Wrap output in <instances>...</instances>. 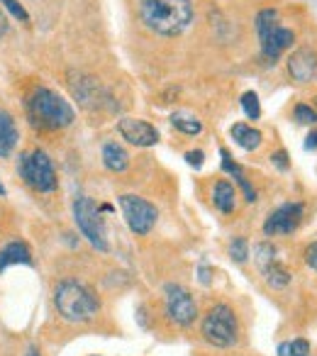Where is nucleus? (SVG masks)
<instances>
[{
	"label": "nucleus",
	"instance_id": "nucleus-1",
	"mask_svg": "<svg viewBox=\"0 0 317 356\" xmlns=\"http://www.w3.org/2000/svg\"><path fill=\"white\" fill-rule=\"evenodd\" d=\"M139 20L147 30L161 37H176L193 22L190 0H137Z\"/></svg>",
	"mask_w": 317,
	"mask_h": 356
},
{
	"label": "nucleus",
	"instance_id": "nucleus-2",
	"mask_svg": "<svg viewBox=\"0 0 317 356\" xmlns=\"http://www.w3.org/2000/svg\"><path fill=\"white\" fill-rule=\"evenodd\" d=\"M54 307L61 320L71 325H86L100 312V300L86 283L76 278H64L54 286Z\"/></svg>",
	"mask_w": 317,
	"mask_h": 356
},
{
	"label": "nucleus",
	"instance_id": "nucleus-3",
	"mask_svg": "<svg viewBox=\"0 0 317 356\" xmlns=\"http://www.w3.org/2000/svg\"><path fill=\"white\" fill-rule=\"evenodd\" d=\"M27 115H30L32 124L42 129H64L74 124L76 113L71 103L59 95L56 90L47 88V86H37L27 98Z\"/></svg>",
	"mask_w": 317,
	"mask_h": 356
},
{
	"label": "nucleus",
	"instance_id": "nucleus-4",
	"mask_svg": "<svg viewBox=\"0 0 317 356\" xmlns=\"http://www.w3.org/2000/svg\"><path fill=\"white\" fill-rule=\"evenodd\" d=\"M254 25H257V32H259V44H261L263 59L271 61V64H276L278 56H281L288 47H293V42H295V32H293L291 27L281 25V15H278V10H273V8H266V10L259 13Z\"/></svg>",
	"mask_w": 317,
	"mask_h": 356
},
{
	"label": "nucleus",
	"instance_id": "nucleus-5",
	"mask_svg": "<svg viewBox=\"0 0 317 356\" xmlns=\"http://www.w3.org/2000/svg\"><path fill=\"white\" fill-rule=\"evenodd\" d=\"M200 334L215 349H232L239 341V322L232 307L225 302L210 307L200 325Z\"/></svg>",
	"mask_w": 317,
	"mask_h": 356
},
{
	"label": "nucleus",
	"instance_id": "nucleus-6",
	"mask_svg": "<svg viewBox=\"0 0 317 356\" xmlns=\"http://www.w3.org/2000/svg\"><path fill=\"white\" fill-rule=\"evenodd\" d=\"M17 171H20L22 181L37 193H54L59 188V176L51 156L44 149H32V152L20 154L17 161Z\"/></svg>",
	"mask_w": 317,
	"mask_h": 356
},
{
	"label": "nucleus",
	"instance_id": "nucleus-7",
	"mask_svg": "<svg viewBox=\"0 0 317 356\" xmlns=\"http://www.w3.org/2000/svg\"><path fill=\"white\" fill-rule=\"evenodd\" d=\"M74 220L79 232L93 244L98 252H108V232H105V220L100 215V208L95 205L93 198L88 195H81L74 200Z\"/></svg>",
	"mask_w": 317,
	"mask_h": 356
},
{
	"label": "nucleus",
	"instance_id": "nucleus-8",
	"mask_svg": "<svg viewBox=\"0 0 317 356\" xmlns=\"http://www.w3.org/2000/svg\"><path fill=\"white\" fill-rule=\"evenodd\" d=\"M120 208H122L127 227L132 229V234H137V237H147L158 220L156 205H152L149 200L139 198V195H132V193L120 195Z\"/></svg>",
	"mask_w": 317,
	"mask_h": 356
},
{
	"label": "nucleus",
	"instance_id": "nucleus-9",
	"mask_svg": "<svg viewBox=\"0 0 317 356\" xmlns=\"http://www.w3.org/2000/svg\"><path fill=\"white\" fill-rule=\"evenodd\" d=\"M164 305L169 320L179 327H190L198 317V302L190 296L188 288L179 286V283H169L164 288Z\"/></svg>",
	"mask_w": 317,
	"mask_h": 356
},
{
	"label": "nucleus",
	"instance_id": "nucleus-10",
	"mask_svg": "<svg viewBox=\"0 0 317 356\" xmlns=\"http://www.w3.org/2000/svg\"><path fill=\"white\" fill-rule=\"evenodd\" d=\"M302 218H305V205L302 203H283L263 222V234L266 237H281V234H293L300 227Z\"/></svg>",
	"mask_w": 317,
	"mask_h": 356
},
{
	"label": "nucleus",
	"instance_id": "nucleus-11",
	"mask_svg": "<svg viewBox=\"0 0 317 356\" xmlns=\"http://www.w3.org/2000/svg\"><path fill=\"white\" fill-rule=\"evenodd\" d=\"M117 132L124 142L134 144V147H154L158 142V129L154 127L152 122L147 120H139V118H122L117 120Z\"/></svg>",
	"mask_w": 317,
	"mask_h": 356
},
{
	"label": "nucleus",
	"instance_id": "nucleus-12",
	"mask_svg": "<svg viewBox=\"0 0 317 356\" xmlns=\"http://www.w3.org/2000/svg\"><path fill=\"white\" fill-rule=\"evenodd\" d=\"M288 74L298 83H312L317 81V54L312 49H298L288 56Z\"/></svg>",
	"mask_w": 317,
	"mask_h": 356
},
{
	"label": "nucleus",
	"instance_id": "nucleus-13",
	"mask_svg": "<svg viewBox=\"0 0 317 356\" xmlns=\"http://www.w3.org/2000/svg\"><path fill=\"white\" fill-rule=\"evenodd\" d=\"M69 79H71L69 81L71 90H74V95L81 100V105H86V108H98V105L103 103V98H108V93L100 88L98 81L90 79V76L74 74V71H71Z\"/></svg>",
	"mask_w": 317,
	"mask_h": 356
},
{
	"label": "nucleus",
	"instance_id": "nucleus-14",
	"mask_svg": "<svg viewBox=\"0 0 317 356\" xmlns=\"http://www.w3.org/2000/svg\"><path fill=\"white\" fill-rule=\"evenodd\" d=\"M20 264L22 266H32V264H35L32 249L27 247L25 242L13 239V242H8L6 247H0V273L10 266H20Z\"/></svg>",
	"mask_w": 317,
	"mask_h": 356
},
{
	"label": "nucleus",
	"instance_id": "nucleus-15",
	"mask_svg": "<svg viewBox=\"0 0 317 356\" xmlns=\"http://www.w3.org/2000/svg\"><path fill=\"white\" fill-rule=\"evenodd\" d=\"M17 142H20V132H17L15 118L8 110H0V159L10 156Z\"/></svg>",
	"mask_w": 317,
	"mask_h": 356
},
{
	"label": "nucleus",
	"instance_id": "nucleus-16",
	"mask_svg": "<svg viewBox=\"0 0 317 356\" xmlns=\"http://www.w3.org/2000/svg\"><path fill=\"white\" fill-rule=\"evenodd\" d=\"M103 163L108 171L113 173H124L129 168V154L124 147H120L117 142H108L103 147Z\"/></svg>",
	"mask_w": 317,
	"mask_h": 356
},
{
	"label": "nucleus",
	"instance_id": "nucleus-17",
	"mask_svg": "<svg viewBox=\"0 0 317 356\" xmlns=\"http://www.w3.org/2000/svg\"><path fill=\"white\" fill-rule=\"evenodd\" d=\"M213 205L225 215L234 213V208H237V191H234V186L229 184V181H218V184H215Z\"/></svg>",
	"mask_w": 317,
	"mask_h": 356
},
{
	"label": "nucleus",
	"instance_id": "nucleus-18",
	"mask_svg": "<svg viewBox=\"0 0 317 356\" xmlns=\"http://www.w3.org/2000/svg\"><path fill=\"white\" fill-rule=\"evenodd\" d=\"M229 134H232V139L244 149V152H254V149H259V147H261V142H263L261 132H259V129H254V127H249V124H244V122L232 124Z\"/></svg>",
	"mask_w": 317,
	"mask_h": 356
},
{
	"label": "nucleus",
	"instance_id": "nucleus-19",
	"mask_svg": "<svg viewBox=\"0 0 317 356\" xmlns=\"http://www.w3.org/2000/svg\"><path fill=\"white\" fill-rule=\"evenodd\" d=\"M261 271V276L266 278V283L271 288H286L288 283H291V271H288L286 266H283L278 259H273V261H268L266 266L259 268Z\"/></svg>",
	"mask_w": 317,
	"mask_h": 356
},
{
	"label": "nucleus",
	"instance_id": "nucleus-20",
	"mask_svg": "<svg viewBox=\"0 0 317 356\" xmlns=\"http://www.w3.org/2000/svg\"><path fill=\"white\" fill-rule=\"evenodd\" d=\"M171 124H174L179 132L188 134V137H195V134L203 132V122L193 115H186V113H174L171 115Z\"/></svg>",
	"mask_w": 317,
	"mask_h": 356
},
{
	"label": "nucleus",
	"instance_id": "nucleus-21",
	"mask_svg": "<svg viewBox=\"0 0 317 356\" xmlns=\"http://www.w3.org/2000/svg\"><path fill=\"white\" fill-rule=\"evenodd\" d=\"M278 356H310V344H307V339L283 341L278 346Z\"/></svg>",
	"mask_w": 317,
	"mask_h": 356
},
{
	"label": "nucleus",
	"instance_id": "nucleus-22",
	"mask_svg": "<svg viewBox=\"0 0 317 356\" xmlns=\"http://www.w3.org/2000/svg\"><path fill=\"white\" fill-rule=\"evenodd\" d=\"M239 103H242V110H244V115H247L249 120L261 118V103H259V95L254 93V90H247Z\"/></svg>",
	"mask_w": 317,
	"mask_h": 356
},
{
	"label": "nucleus",
	"instance_id": "nucleus-23",
	"mask_svg": "<svg viewBox=\"0 0 317 356\" xmlns=\"http://www.w3.org/2000/svg\"><path fill=\"white\" fill-rule=\"evenodd\" d=\"M229 259L234 264H247L249 261V242L244 237H234L229 242Z\"/></svg>",
	"mask_w": 317,
	"mask_h": 356
},
{
	"label": "nucleus",
	"instance_id": "nucleus-24",
	"mask_svg": "<svg viewBox=\"0 0 317 356\" xmlns=\"http://www.w3.org/2000/svg\"><path fill=\"white\" fill-rule=\"evenodd\" d=\"M273 259H276V247H273V244L261 242V244H257V247H254V261L259 264V268L266 266V264L273 261Z\"/></svg>",
	"mask_w": 317,
	"mask_h": 356
},
{
	"label": "nucleus",
	"instance_id": "nucleus-25",
	"mask_svg": "<svg viewBox=\"0 0 317 356\" xmlns=\"http://www.w3.org/2000/svg\"><path fill=\"white\" fill-rule=\"evenodd\" d=\"M0 8H6L8 13H10L15 20H20V22H30V13L25 10V6L22 3H17V0H0Z\"/></svg>",
	"mask_w": 317,
	"mask_h": 356
},
{
	"label": "nucleus",
	"instance_id": "nucleus-26",
	"mask_svg": "<svg viewBox=\"0 0 317 356\" xmlns=\"http://www.w3.org/2000/svg\"><path fill=\"white\" fill-rule=\"evenodd\" d=\"M295 120L300 124H315L317 122V110H312V105L298 103L295 105Z\"/></svg>",
	"mask_w": 317,
	"mask_h": 356
},
{
	"label": "nucleus",
	"instance_id": "nucleus-27",
	"mask_svg": "<svg viewBox=\"0 0 317 356\" xmlns=\"http://www.w3.org/2000/svg\"><path fill=\"white\" fill-rule=\"evenodd\" d=\"M234 178H237L239 188L244 191V200H247V203H257V191L252 188V184L247 181V176H244V173L239 171V173H234Z\"/></svg>",
	"mask_w": 317,
	"mask_h": 356
},
{
	"label": "nucleus",
	"instance_id": "nucleus-28",
	"mask_svg": "<svg viewBox=\"0 0 317 356\" xmlns=\"http://www.w3.org/2000/svg\"><path fill=\"white\" fill-rule=\"evenodd\" d=\"M186 163L193 168H203L205 163V154L200 152V149H195V152H186Z\"/></svg>",
	"mask_w": 317,
	"mask_h": 356
},
{
	"label": "nucleus",
	"instance_id": "nucleus-29",
	"mask_svg": "<svg viewBox=\"0 0 317 356\" xmlns=\"http://www.w3.org/2000/svg\"><path fill=\"white\" fill-rule=\"evenodd\" d=\"M305 264L317 273V242H312L310 247L305 249Z\"/></svg>",
	"mask_w": 317,
	"mask_h": 356
},
{
	"label": "nucleus",
	"instance_id": "nucleus-30",
	"mask_svg": "<svg viewBox=\"0 0 317 356\" xmlns=\"http://www.w3.org/2000/svg\"><path fill=\"white\" fill-rule=\"evenodd\" d=\"M271 163L278 168V171H288V154L283 152H276V154H271Z\"/></svg>",
	"mask_w": 317,
	"mask_h": 356
},
{
	"label": "nucleus",
	"instance_id": "nucleus-31",
	"mask_svg": "<svg viewBox=\"0 0 317 356\" xmlns=\"http://www.w3.org/2000/svg\"><path fill=\"white\" fill-rule=\"evenodd\" d=\"M198 276H200V283H203V286H210V268L205 266V264L198 268Z\"/></svg>",
	"mask_w": 317,
	"mask_h": 356
},
{
	"label": "nucleus",
	"instance_id": "nucleus-32",
	"mask_svg": "<svg viewBox=\"0 0 317 356\" xmlns=\"http://www.w3.org/2000/svg\"><path fill=\"white\" fill-rule=\"evenodd\" d=\"M305 149H317V129H315V132H310V134H307Z\"/></svg>",
	"mask_w": 317,
	"mask_h": 356
},
{
	"label": "nucleus",
	"instance_id": "nucleus-33",
	"mask_svg": "<svg viewBox=\"0 0 317 356\" xmlns=\"http://www.w3.org/2000/svg\"><path fill=\"white\" fill-rule=\"evenodd\" d=\"M8 32V17H6V13H3V8H0V37L6 35Z\"/></svg>",
	"mask_w": 317,
	"mask_h": 356
},
{
	"label": "nucleus",
	"instance_id": "nucleus-34",
	"mask_svg": "<svg viewBox=\"0 0 317 356\" xmlns=\"http://www.w3.org/2000/svg\"><path fill=\"white\" fill-rule=\"evenodd\" d=\"M25 356H42V354H40V349H37V346H30Z\"/></svg>",
	"mask_w": 317,
	"mask_h": 356
},
{
	"label": "nucleus",
	"instance_id": "nucleus-35",
	"mask_svg": "<svg viewBox=\"0 0 317 356\" xmlns=\"http://www.w3.org/2000/svg\"><path fill=\"white\" fill-rule=\"evenodd\" d=\"M8 195V191H6V186H3V181H0V198H6Z\"/></svg>",
	"mask_w": 317,
	"mask_h": 356
},
{
	"label": "nucleus",
	"instance_id": "nucleus-36",
	"mask_svg": "<svg viewBox=\"0 0 317 356\" xmlns=\"http://www.w3.org/2000/svg\"><path fill=\"white\" fill-rule=\"evenodd\" d=\"M315 100H317V98H315Z\"/></svg>",
	"mask_w": 317,
	"mask_h": 356
}]
</instances>
